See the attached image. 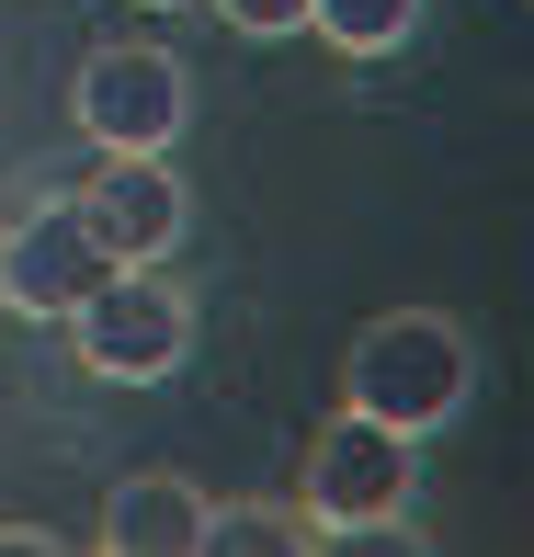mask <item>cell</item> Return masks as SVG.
Listing matches in <instances>:
<instances>
[{"mask_svg": "<svg viewBox=\"0 0 534 557\" xmlns=\"http://www.w3.org/2000/svg\"><path fill=\"white\" fill-rule=\"evenodd\" d=\"M467 398H477V342L455 331L444 308H387L341 352V410L387 421V433H410V444H432L444 421H467Z\"/></svg>", "mask_w": 534, "mask_h": 557, "instance_id": "obj_1", "label": "cell"}, {"mask_svg": "<svg viewBox=\"0 0 534 557\" xmlns=\"http://www.w3.org/2000/svg\"><path fill=\"white\" fill-rule=\"evenodd\" d=\"M421 500V444L387 433L364 410H330L308 433V478H296V512L319 523V546H364V535H410Z\"/></svg>", "mask_w": 534, "mask_h": 557, "instance_id": "obj_2", "label": "cell"}, {"mask_svg": "<svg viewBox=\"0 0 534 557\" xmlns=\"http://www.w3.org/2000/svg\"><path fill=\"white\" fill-rule=\"evenodd\" d=\"M69 342H80V364L103 375V387H160L194 352V296L171 285L160 262H114L103 285L69 308Z\"/></svg>", "mask_w": 534, "mask_h": 557, "instance_id": "obj_3", "label": "cell"}, {"mask_svg": "<svg viewBox=\"0 0 534 557\" xmlns=\"http://www.w3.org/2000/svg\"><path fill=\"white\" fill-rule=\"evenodd\" d=\"M69 114L103 160H171V137L194 125V69L171 46H91L69 81Z\"/></svg>", "mask_w": 534, "mask_h": 557, "instance_id": "obj_4", "label": "cell"}, {"mask_svg": "<svg viewBox=\"0 0 534 557\" xmlns=\"http://www.w3.org/2000/svg\"><path fill=\"white\" fill-rule=\"evenodd\" d=\"M103 273L114 262H103V239L80 227L69 194H35V206L0 227V308H12V319H69Z\"/></svg>", "mask_w": 534, "mask_h": 557, "instance_id": "obj_5", "label": "cell"}, {"mask_svg": "<svg viewBox=\"0 0 534 557\" xmlns=\"http://www.w3.org/2000/svg\"><path fill=\"white\" fill-rule=\"evenodd\" d=\"M69 206H80V227L103 239V262H171L183 227H194V194H183L171 160H103Z\"/></svg>", "mask_w": 534, "mask_h": 557, "instance_id": "obj_6", "label": "cell"}, {"mask_svg": "<svg viewBox=\"0 0 534 557\" xmlns=\"http://www.w3.org/2000/svg\"><path fill=\"white\" fill-rule=\"evenodd\" d=\"M103 557H206V490L183 467H137L103 490V523H91Z\"/></svg>", "mask_w": 534, "mask_h": 557, "instance_id": "obj_7", "label": "cell"}, {"mask_svg": "<svg viewBox=\"0 0 534 557\" xmlns=\"http://www.w3.org/2000/svg\"><path fill=\"white\" fill-rule=\"evenodd\" d=\"M319 523L296 500H206V557H308Z\"/></svg>", "mask_w": 534, "mask_h": 557, "instance_id": "obj_8", "label": "cell"}, {"mask_svg": "<svg viewBox=\"0 0 534 557\" xmlns=\"http://www.w3.org/2000/svg\"><path fill=\"white\" fill-rule=\"evenodd\" d=\"M421 12L432 0H308V35L341 58H398V46H421Z\"/></svg>", "mask_w": 534, "mask_h": 557, "instance_id": "obj_9", "label": "cell"}, {"mask_svg": "<svg viewBox=\"0 0 534 557\" xmlns=\"http://www.w3.org/2000/svg\"><path fill=\"white\" fill-rule=\"evenodd\" d=\"M239 35H308V0H216Z\"/></svg>", "mask_w": 534, "mask_h": 557, "instance_id": "obj_10", "label": "cell"}, {"mask_svg": "<svg viewBox=\"0 0 534 557\" xmlns=\"http://www.w3.org/2000/svg\"><path fill=\"white\" fill-rule=\"evenodd\" d=\"M0 557H58V535L46 523H0Z\"/></svg>", "mask_w": 534, "mask_h": 557, "instance_id": "obj_11", "label": "cell"}, {"mask_svg": "<svg viewBox=\"0 0 534 557\" xmlns=\"http://www.w3.org/2000/svg\"><path fill=\"white\" fill-rule=\"evenodd\" d=\"M148 12H183V0H148Z\"/></svg>", "mask_w": 534, "mask_h": 557, "instance_id": "obj_12", "label": "cell"}]
</instances>
